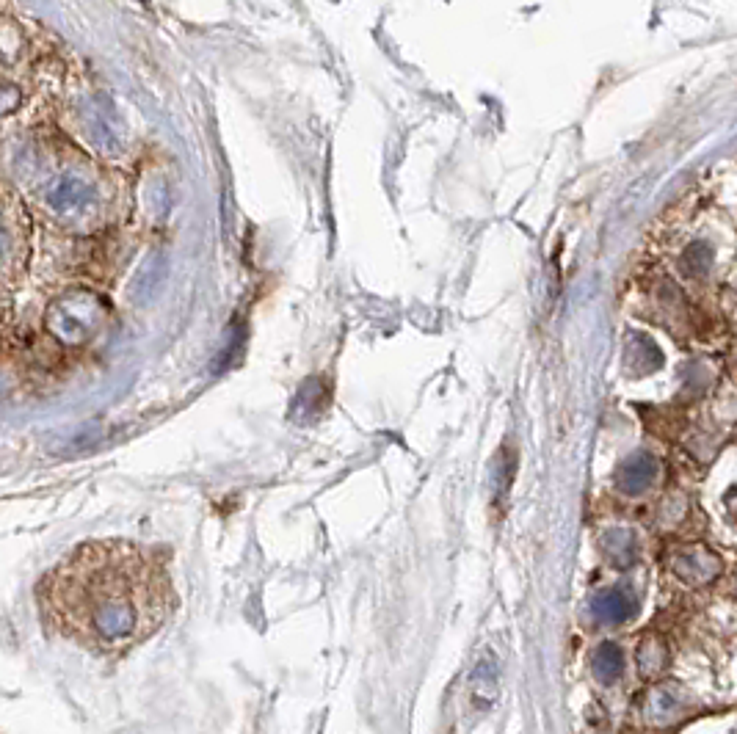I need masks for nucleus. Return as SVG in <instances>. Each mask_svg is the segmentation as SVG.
Instances as JSON below:
<instances>
[{
	"label": "nucleus",
	"mask_w": 737,
	"mask_h": 734,
	"mask_svg": "<svg viewBox=\"0 0 737 734\" xmlns=\"http://www.w3.org/2000/svg\"><path fill=\"white\" fill-rule=\"evenodd\" d=\"M492 671H495V668L486 666V663H481V666H478L473 671V693H475V699H484V701L495 699L497 674H492Z\"/></svg>",
	"instance_id": "14"
},
{
	"label": "nucleus",
	"mask_w": 737,
	"mask_h": 734,
	"mask_svg": "<svg viewBox=\"0 0 737 734\" xmlns=\"http://www.w3.org/2000/svg\"><path fill=\"white\" fill-rule=\"evenodd\" d=\"M47 627L92 652H127L161 630L174 608L163 561L130 541H89L39 583Z\"/></svg>",
	"instance_id": "1"
},
{
	"label": "nucleus",
	"mask_w": 737,
	"mask_h": 734,
	"mask_svg": "<svg viewBox=\"0 0 737 734\" xmlns=\"http://www.w3.org/2000/svg\"><path fill=\"white\" fill-rule=\"evenodd\" d=\"M671 572L677 574L682 583L704 585L721 574V561H718V555L704 550L702 544H693V547H682L671 555Z\"/></svg>",
	"instance_id": "3"
},
{
	"label": "nucleus",
	"mask_w": 737,
	"mask_h": 734,
	"mask_svg": "<svg viewBox=\"0 0 737 734\" xmlns=\"http://www.w3.org/2000/svg\"><path fill=\"white\" fill-rule=\"evenodd\" d=\"M47 199L56 210H75V207L89 199V188L78 183V180H61L58 185H53V191L47 194Z\"/></svg>",
	"instance_id": "11"
},
{
	"label": "nucleus",
	"mask_w": 737,
	"mask_h": 734,
	"mask_svg": "<svg viewBox=\"0 0 737 734\" xmlns=\"http://www.w3.org/2000/svg\"><path fill=\"white\" fill-rule=\"evenodd\" d=\"M726 505H729V517L735 519V525H737V497L735 494H729V497H726Z\"/></svg>",
	"instance_id": "15"
},
{
	"label": "nucleus",
	"mask_w": 737,
	"mask_h": 734,
	"mask_svg": "<svg viewBox=\"0 0 737 734\" xmlns=\"http://www.w3.org/2000/svg\"><path fill=\"white\" fill-rule=\"evenodd\" d=\"M668 666V649L666 643L660 641L657 635H649L638 646V668L644 677H660Z\"/></svg>",
	"instance_id": "9"
},
{
	"label": "nucleus",
	"mask_w": 737,
	"mask_h": 734,
	"mask_svg": "<svg viewBox=\"0 0 737 734\" xmlns=\"http://www.w3.org/2000/svg\"><path fill=\"white\" fill-rule=\"evenodd\" d=\"M602 552L616 566H630L635 561V555H638V547H635V539L627 530H611V533L602 536Z\"/></svg>",
	"instance_id": "10"
},
{
	"label": "nucleus",
	"mask_w": 737,
	"mask_h": 734,
	"mask_svg": "<svg viewBox=\"0 0 737 734\" xmlns=\"http://www.w3.org/2000/svg\"><path fill=\"white\" fill-rule=\"evenodd\" d=\"M624 359H627V367H630L633 376H644V373H652V370L660 367L663 354H660V348H657L652 340H646V337H633L630 348L624 351Z\"/></svg>",
	"instance_id": "7"
},
{
	"label": "nucleus",
	"mask_w": 737,
	"mask_h": 734,
	"mask_svg": "<svg viewBox=\"0 0 737 734\" xmlns=\"http://www.w3.org/2000/svg\"><path fill=\"white\" fill-rule=\"evenodd\" d=\"M591 613L602 624H624L627 619H633L635 602L622 588H608V591H602V594L594 597Z\"/></svg>",
	"instance_id": "5"
},
{
	"label": "nucleus",
	"mask_w": 737,
	"mask_h": 734,
	"mask_svg": "<svg viewBox=\"0 0 737 734\" xmlns=\"http://www.w3.org/2000/svg\"><path fill=\"white\" fill-rule=\"evenodd\" d=\"M166 271H169L166 257L163 254H150L147 263L141 265L139 274L133 276V282H130V299L136 304H150L158 296V290H161Z\"/></svg>",
	"instance_id": "4"
},
{
	"label": "nucleus",
	"mask_w": 737,
	"mask_h": 734,
	"mask_svg": "<svg viewBox=\"0 0 737 734\" xmlns=\"http://www.w3.org/2000/svg\"><path fill=\"white\" fill-rule=\"evenodd\" d=\"M680 710V693H674L671 688H657L649 696V710L652 718H671V712ZM649 718V715H646Z\"/></svg>",
	"instance_id": "13"
},
{
	"label": "nucleus",
	"mask_w": 737,
	"mask_h": 734,
	"mask_svg": "<svg viewBox=\"0 0 737 734\" xmlns=\"http://www.w3.org/2000/svg\"><path fill=\"white\" fill-rule=\"evenodd\" d=\"M9 252V238H6V230H3V224H0V254Z\"/></svg>",
	"instance_id": "16"
},
{
	"label": "nucleus",
	"mask_w": 737,
	"mask_h": 734,
	"mask_svg": "<svg viewBox=\"0 0 737 734\" xmlns=\"http://www.w3.org/2000/svg\"><path fill=\"white\" fill-rule=\"evenodd\" d=\"M108 318H111V312H108L103 299L78 290V293L58 296L47 307L45 326L58 343L83 345L89 343L94 334L103 329Z\"/></svg>",
	"instance_id": "2"
},
{
	"label": "nucleus",
	"mask_w": 737,
	"mask_h": 734,
	"mask_svg": "<svg viewBox=\"0 0 737 734\" xmlns=\"http://www.w3.org/2000/svg\"><path fill=\"white\" fill-rule=\"evenodd\" d=\"M682 271H688L693 276H702L710 271V265H713V249L707 246V243H693L688 252L682 254Z\"/></svg>",
	"instance_id": "12"
},
{
	"label": "nucleus",
	"mask_w": 737,
	"mask_h": 734,
	"mask_svg": "<svg viewBox=\"0 0 737 734\" xmlns=\"http://www.w3.org/2000/svg\"><path fill=\"white\" fill-rule=\"evenodd\" d=\"M591 671H594V677H597L599 682H605V685L616 682L624 671L622 649H616L613 643H602L597 652H594V657H591Z\"/></svg>",
	"instance_id": "8"
},
{
	"label": "nucleus",
	"mask_w": 737,
	"mask_h": 734,
	"mask_svg": "<svg viewBox=\"0 0 737 734\" xmlns=\"http://www.w3.org/2000/svg\"><path fill=\"white\" fill-rule=\"evenodd\" d=\"M657 475V464L649 453H635L624 461L622 472H619V489L627 494L646 492Z\"/></svg>",
	"instance_id": "6"
}]
</instances>
